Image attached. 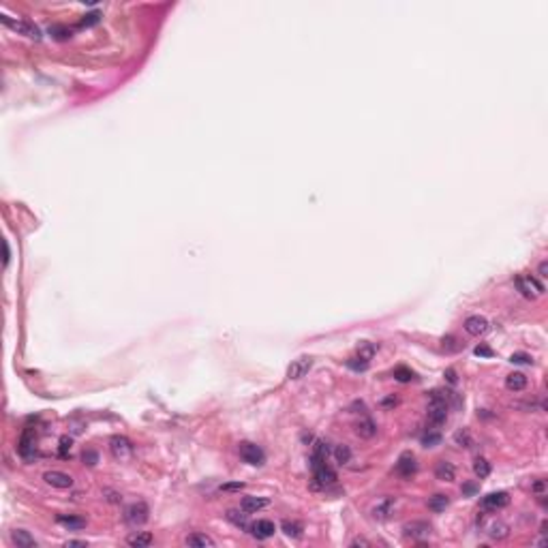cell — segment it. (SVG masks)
I'll return each instance as SVG.
<instances>
[{
  "mask_svg": "<svg viewBox=\"0 0 548 548\" xmlns=\"http://www.w3.org/2000/svg\"><path fill=\"white\" fill-rule=\"evenodd\" d=\"M351 546H371V542H367V540L358 538V540H354V542H351Z\"/></svg>",
  "mask_w": 548,
  "mask_h": 548,
  "instance_id": "obj_47",
  "label": "cell"
},
{
  "mask_svg": "<svg viewBox=\"0 0 548 548\" xmlns=\"http://www.w3.org/2000/svg\"><path fill=\"white\" fill-rule=\"evenodd\" d=\"M514 283H516V287H518L520 294L525 296V298H529V300H535V298L542 296L544 291H546L544 283H540L538 278L531 276V274H518V276L514 278Z\"/></svg>",
  "mask_w": 548,
  "mask_h": 548,
  "instance_id": "obj_3",
  "label": "cell"
},
{
  "mask_svg": "<svg viewBox=\"0 0 548 548\" xmlns=\"http://www.w3.org/2000/svg\"><path fill=\"white\" fill-rule=\"evenodd\" d=\"M454 441H456V445H460V448H471V445H473V437L469 435L467 429H462V431H458V433L454 435Z\"/></svg>",
  "mask_w": 548,
  "mask_h": 548,
  "instance_id": "obj_34",
  "label": "cell"
},
{
  "mask_svg": "<svg viewBox=\"0 0 548 548\" xmlns=\"http://www.w3.org/2000/svg\"><path fill=\"white\" fill-rule=\"evenodd\" d=\"M82 460H84V465H88V467H94L96 462H99V454H96L94 450H84V454H82Z\"/></svg>",
  "mask_w": 548,
  "mask_h": 548,
  "instance_id": "obj_36",
  "label": "cell"
},
{
  "mask_svg": "<svg viewBox=\"0 0 548 548\" xmlns=\"http://www.w3.org/2000/svg\"><path fill=\"white\" fill-rule=\"evenodd\" d=\"M276 531V525L272 520H268V518H261L257 522H253L251 525V533H253V538H257V540H268V538H272Z\"/></svg>",
  "mask_w": 548,
  "mask_h": 548,
  "instance_id": "obj_14",
  "label": "cell"
},
{
  "mask_svg": "<svg viewBox=\"0 0 548 548\" xmlns=\"http://www.w3.org/2000/svg\"><path fill=\"white\" fill-rule=\"evenodd\" d=\"M227 520H231L236 527L240 529H249V520H247V514H240L238 510H227Z\"/></svg>",
  "mask_w": 548,
  "mask_h": 548,
  "instance_id": "obj_32",
  "label": "cell"
},
{
  "mask_svg": "<svg viewBox=\"0 0 548 548\" xmlns=\"http://www.w3.org/2000/svg\"><path fill=\"white\" fill-rule=\"evenodd\" d=\"M109 452L114 454V458L118 460H127L131 454H133V445L127 437L123 435H114L112 439H109Z\"/></svg>",
  "mask_w": 548,
  "mask_h": 548,
  "instance_id": "obj_7",
  "label": "cell"
},
{
  "mask_svg": "<svg viewBox=\"0 0 548 548\" xmlns=\"http://www.w3.org/2000/svg\"><path fill=\"white\" fill-rule=\"evenodd\" d=\"M394 508H396V499H392V497H383V499H379V501H377V503L373 505L371 514H373L375 520H388L390 516H392Z\"/></svg>",
  "mask_w": 548,
  "mask_h": 548,
  "instance_id": "obj_11",
  "label": "cell"
},
{
  "mask_svg": "<svg viewBox=\"0 0 548 548\" xmlns=\"http://www.w3.org/2000/svg\"><path fill=\"white\" fill-rule=\"evenodd\" d=\"M462 493H465V495H473V493H476V484H465V486H462Z\"/></svg>",
  "mask_w": 548,
  "mask_h": 548,
  "instance_id": "obj_45",
  "label": "cell"
},
{
  "mask_svg": "<svg viewBox=\"0 0 548 548\" xmlns=\"http://www.w3.org/2000/svg\"><path fill=\"white\" fill-rule=\"evenodd\" d=\"M396 403H398V400H396L394 396H390V398H383V400H381V405H383V407H394Z\"/></svg>",
  "mask_w": 548,
  "mask_h": 548,
  "instance_id": "obj_44",
  "label": "cell"
},
{
  "mask_svg": "<svg viewBox=\"0 0 548 548\" xmlns=\"http://www.w3.org/2000/svg\"><path fill=\"white\" fill-rule=\"evenodd\" d=\"M71 445H73V439L71 437H60V445H58V456L60 458H69V454H71Z\"/></svg>",
  "mask_w": 548,
  "mask_h": 548,
  "instance_id": "obj_35",
  "label": "cell"
},
{
  "mask_svg": "<svg viewBox=\"0 0 548 548\" xmlns=\"http://www.w3.org/2000/svg\"><path fill=\"white\" fill-rule=\"evenodd\" d=\"M394 379L400 381V383H409V381L416 379V373H413L411 369H407V367H396L394 369Z\"/></svg>",
  "mask_w": 548,
  "mask_h": 548,
  "instance_id": "obj_33",
  "label": "cell"
},
{
  "mask_svg": "<svg viewBox=\"0 0 548 548\" xmlns=\"http://www.w3.org/2000/svg\"><path fill=\"white\" fill-rule=\"evenodd\" d=\"M281 529L285 531L287 538H294V540H300L302 533H304V527L300 525V522H296V520H283Z\"/></svg>",
  "mask_w": 548,
  "mask_h": 548,
  "instance_id": "obj_26",
  "label": "cell"
},
{
  "mask_svg": "<svg viewBox=\"0 0 548 548\" xmlns=\"http://www.w3.org/2000/svg\"><path fill=\"white\" fill-rule=\"evenodd\" d=\"M238 452H240V458L249 462V465H255V467H259L266 462V454H263V450L257 445V443H251V441H242L238 445Z\"/></svg>",
  "mask_w": 548,
  "mask_h": 548,
  "instance_id": "obj_6",
  "label": "cell"
},
{
  "mask_svg": "<svg viewBox=\"0 0 548 548\" xmlns=\"http://www.w3.org/2000/svg\"><path fill=\"white\" fill-rule=\"evenodd\" d=\"M185 544L191 548H206V546H214V540L206 533H191V535H187Z\"/></svg>",
  "mask_w": 548,
  "mask_h": 548,
  "instance_id": "obj_24",
  "label": "cell"
},
{
  "mask_svg": "<svg viewBox=\"0 0 548 548\" xmlns=\"http://www.w3.org/2000/svg\"><path fill=\"white\" fill-rule=\"evenodd\" d=\"M531 491H533V493H538V495H544V491H546V482H544V480H538V482H535V484L531 486Z\"/></svg>",
  "mask_w": 548,
  "mask_h": 548,
  "instance_id": "obj_41",
  "label": "cell"
},
{
  "mask_svg": "<svg viewBox=\"0 0 548 548\" xmlns=\"http://www.w3.org/2000/svg\"><path fill=\"white\" fill-rule=\"evenodd\" d=\"M448 505H450V499H448V495L437 493V495H433V497L429 499V510H431V512H435V514L443 512V510H445Z\"/></svg>",
  "mask_w": 548,
  "mask_h": 548,
  "instance_id": "obj_25",
  "label": "cell"
},
{
  "mask_svg": "<svg viewBox=\"0 0 548 548\" xmlns=\"http://www.w3.org/2000/svg\"><path fill=\"white\" fill-rule=\"evenodd\" d=\"M11 540H13V544L17 548H34L36 546L34 538H32L28 531H24V529H15L13 533H11Z\"/></svg>",
  "mask_w": 548,
  "mask_h": 548,
  "instance_id": "obj_21",
  "label": "cell"
},
{
  "mask_svg": "<svg viewBox=\"0 0 548 548\" xmlns=\"http://www.w3.org/2000/svg\"><path fill=\"white\" fill-rule=\"evenodd\" d=\"M99 13H88L86 17L82 19V26H94V24H99Z\"/></svg>",
  "mask_w": 548,
  "mask_h": 548,
  "instance_id": "obj_40",
  "label": "cell"
},
{
  "mask_svg": "<svg viewBox=\"0 0 548 548\" xmlns=\"http://www.w3.org/2000/svg\"><path fill=\"white\" fill-rule=\"evenodd\" d=\"M3 24L7 28H11L13 32H17V34H24V36H28V39H34V41H41V28L36 26L34 22H30V19H24V17H11V15H7V13H3Z\"/></svg>",
  "mask_w": 548,
  "mask_h": 548,
  "instance_id": "obj_2",
  "label": "cell"
},
{
  "mask_svg": "<svg viewBox=\"0 0 548 548\" xmlns=\"http://www.w3.org/2000/svg\"><path fill=\"white\" fill-rule=\"evenodd\" d=\"M67 546H86V542H82V540H73V542H67Z\"/></svg>",
  "mask_w": 548,
  "mask_h": 548,
  "instance_id": "obj_48",
  "label": "cell"
},
{
  "mask_svg": "<svg viewBox=\"0 0 548 548\" xmlns=\"http://www.w3.org/2000/svg\"><path fill=\"white\" fill-rule=\"evenodd\" d=\"M445 377H448V381L452 383V385L458 381V379H456V371H454V369H448V371H445Z\"/></svg>",
  "mask_w": 548,
  "mask_h": 548,
  "instance_id": "obj_43",
  "label": "cell"
},
{
  "mask_svg": "<svg viewBox=\"0 0 548 548\" xmlns=\"http://www.w3.org/2000/svg\"><path fill=\"white\" fill-rule=\"evenodd\" d=\"M17 450H19V454H22L24 458H32V456H34V435H32L30 429H28V431H24Z\"/></svg>",
  "mask_w": 548,
  "mask_h": 548,
  "instance_id": "obj_20",
  "label": "cell"
},
{
  "mask_svg": "<svg viewBox=\"0 0 548 548\" xmlns=\"http://www.w3.org/2000/svg\"><path fill=\"white\" fill-rule=\"evenodd\" d=\"M473 473H476V476L480 478V480H484V478H489L491 476V462L486 460V458H476L473 460Z\"/></svg>",
  "mask_w": 548,
  "mask_h": 548,
  "instance_id": "obj_30",
  "label": "cell"
},
{
  "mask_svg": "<svg viewBox=\"0 0 548 548\" xmlns=\"http://www.w3.org/2000/svg\"><path fill=\"white\" fill-rule=\"evenodd\" d=\"M268 505H270V501H268L266 497H245L240 501L242 512H247V514H255V512H259V510H263Z\"/></svg>",
  "mask_w": 548,
  "mask_h": 548,
  "instance_id": "obj_16",
  "label": "cell"
},
{
  "mask_svg": "<svg viewBox=\"0 0 548 548\" xmlns=\"http://www.w3.org/2000/svg\"><path fill=\"white\" fill-rule=\"evenodd\" d=\"M435 478L441 480V482H454V478H456L454 465L452 462H448V460H439L437 462V467H435Z\"/></svg>",
  "mask_w": 548,
  "mask_h": 548,
  "instance_id": "obj_18",
  "label": "cell"
},
{
  "mask_svg": "<svg viewBox=\"0 0 548 548\" xmlns=\"http://www.w3.org/2000/svg\"><path fill=\"white\" fill-rule=\"evenodd\" d=\"M152 542H154V538L148 531H133L127 538V544L133 548H148V546H152Z\"/></svg>",
  "mask_w": 548,
  "mask_h": 548,
  "instance_id": "obj_17",
  "label": "cell"
},
{
  "mask_svg": "<svg viewBox=\"0 0 548 548\" xmlns=\"http://www.w3.org/2000/svg\"><path fill=\"white\" fill-rule=\"evenodd\" d=\"M538 272H540V276H548V263H546V261H542V263H540Z\"/></svg>",
  "mask_w": 548,
  "mask_h": 548,
  "instance_id": "obj_46",
  "label": "cell"
},
{
  "mask_svg": "<svg viewBox=\"0 0 548 548\" xmlns=\"http://www.w3.org/2000/svg\"><path fill=\"white\" fill-rule=\"evenodd\" d=\"M439 441H441V433H439V429H435V426H431V429L422 435V445L424 448H435Z\"/></svg>",
  "mask_w": 548,
  "mask_h": 548,
  "instance_id": "obj_29",
  "label": "cell"
},
{
  "mask_svg": "<svg viewBox=\"0 0 548 548\" xmlns=\"http://www.w3.org/2000/svg\"><path fill=\"white\" fill-rule=\"evenodd\" d=\"M332 456H334V460L338 462V465H347V462L351 460V450H349V445H345V443H338V445H334V450H332Z\"/></svg>",
  "mask_w": 548,
  "mask_h": 548,
  "instance_id": "obj_28",
  "label": "cell"
},
{
  "mask_svg": "<svg viewBox=\"0 0 548 548\" xmlns=\"http://www.w3.org/2000/svg\"><path fill=\"white\" fill-rule=\"evenodd\" d=\"M510 362H512V364H533V358L529 354L516 351V354H512V358H510Z\"/></svg>",
  "mask_w": 548,
  "mask_h": 548,
  "instance_id": "obj_37",
  "label": "cell"
},
{
  "mask_svg": "<svg viewBox=\"0 0 548 548\" xmlns=\"http://www.w3.org/2000/svg\"><path fill=\"white\" fill-rule=\"evenodd\" d=\"M148 518H150V508H148L146 501H135V503H131L125 510V520L129 522L131 527H139Z\"/></svg>",
  "mask_w": 548,
  "mask_h": 548,
  "instance_id": "obj_4",
  "label": "cell"
},
{
  "mask_svg": "<svg viewBox=\"0 0 548 548\" xmlns=\"http://www.w3.org/2000/svg\"><path fill=\"white\" fill-rule=\"evenodd\" d=\"M426 418H429V424L439 429L441 424H445L448 420V400L441 392H433L429 407H426Z\"/></svg>",
  "mask_w": 548,
  "mask_h": 548,
  "instance_id": "obj_1",
  "label": "cell"
},
{
  "mask_svg": "<svg viewBox=\"0 0 548 548\" xmlns=\"http://www.w3.org/2000/svg\"><path fill=\"white\" fill-rule=\"evenodd\" d=\"M416 471H418V462H416V456H413L411 452H405V454H400V458L396 460V473L400 478H413L416 476Z\"/></svg>",
  "mask_w": 548,
  "mask_h": 548,
  "instance_id": "obj_9",
  "label": "cell"
},
{
  "mask_svg": "<svg viewBox=\"0 0 548 548\" xmlns=\"http://www.w3.org/2000/svg\"><path fill=\"white\" fill-rule=\"evenodd\" d=\"M58 522L63 527H67L69 531H79L86 527V518H82V516H75V514H63V516H58Z\"/></svg>",
  "mask_w": 548,
  "mask_h": 548,
  "instance_id": "obj_22",
  "label": "cell"
},
{
  "mask_svg": "<svg viewBox=\"0 0 548 548\" xmlns=\"http://www.w3.org/2000/svg\"><path fill=\"white\" fill-rule=\"evenodd\" d=\"M9 257H11V253H9V245L5 242V266L9 263Z\"/></svg>",
  "mask_w": 548,
  "mask_h": 548,
  "instance_id": "obj_49",
  "label": "cell"
},
{
  "mask_svg": "<svg viewBox=\"0 0 548 548\" xmlns=\"http://www.w3.org/2000/svg\"><path fill=\"white\" fill-rule=\"evenodd\" d=\"M465 330L471 334V336H480L489 330V321H486L482 315H471V317L465 319Z\"/></svg>",
  "mask_w": 548,
  "mask_h": 548,
  "instance_id": "obj_15",
  "label": "cell"
},
{
  "mask_svg": "<svg viewBox=\"0 0 548 548\" xmlns=\"http://www.w3.org/2000/svg\"><path fill=\"white\" fill-rule=\"evenodd\" d=\"M403 533H405V538H409L413 542H422L424 538L431 535V525L424 520H411L403 527Z\"/></svg>",
  "mask_w": 548,
  "mask_h": 548,
  "instance_id": "obj_8",
  "label": "cell"
},
{
  "mask_svg": "<svg viewBox=\"0 0 548 548\" xmlns=\"http://www.w3.org/2000/svg\"><path fill=\"white\" fill-rule=\"evenodd\" d=\"M510 503V495L499 491V493H491L482 499V508L489 510V512H497V510H503Z\"/></svg>",
  "mask_w": 548,
  "mask_h": 548,
  "instance_id": "obj_12",
  "label": "cell"
},
{
  "mask_svg": "<svg viewBox=\"0 0 548 548\" xmlns=\"http://www.w3.org/2000/svg\"><path fill=\"white\" fill-rule=\"evenodd\" d=\"M377 354V345L375 343H369V340H362V343L358 345V360H364V362H371L373 356Z\"/></svg>",
  "mask_w": 548,
  "mask_h": 548,
  "instance_id": "obj_27",
  "label": "cell"
},
{
  "mask_svg": "<svg viewBox=\"0 0 548 548\" xmlns=\"http://www.w3.org/2000/svg\"><path fill=\"white\" fill-rule=\"evenodd\" d=\"M313 471H315V482L317 486H332L336 482V471L328 465V460L321 458H313Z\"/></svg>",
  "mask_w": 548,
  "mask_h": 548,
  "instance_id": "obj_5",
  "label": "cell"
},
{
  "mask_svg": "<svg viewBox=\"0 0 548 548\" xmlns=\"http://www.w3.org/2000/svg\"><path fill=\"white\" fill-rule=\"evenodd\" d=\"M473 354L480 356V358H493V356H495V351H493L489 345H478L476 349H473Z\"/></svg>",
  "mask_w": 548,
  "mask_h": 548,
  "instance_id": "obj_38",
  "label": "cell"
},
{
  "mask_svg": "<svg viewBox=\"0 0 548 548\" xmlns=\"http://www.w3.org/2000/svg\"><path fill=\"white\" fill-rule=\"evenodd\" d=\"M245 484L242 482H234V484H223V491H242Z\"/></svg>",
  "mask_w": 548,
  "mask_h": 548,
  "instance_id": "obj_42",
  "label": "cell"
},
{
  "mask_svg": "<svg viewBox=\"0 0 548 548\" xmlns=\"http://www.w3.org/2000/svg\"><path fill=\"white\" fill-rule=\"evenodd\" d=\"M505 388L510 392H520V390L527 388V377L522 373H510L505 377Z\"/></svg>",
  "mask_w": 548,
  "mask_h": 548,
  "instance_id": "obj_23",
  "label": "cell"
},
{
  "mask_svg": "<svg viewBox=\"0 0 548 548\" xmlns=\"http://www.w3.org/2000/svg\"><path fill=\"white\" fill-rule=\"evenodd\" d=\"M50 32L56 36V39H69V36H71V30L65 28V26H52Z\"/></svg>",
  "mask_w": 548,
  "mask_h": 548,
  "instance_id": "obj_39",
  "label": "cell"
},
{
  "mask_svg": "<svg viewBox=\"0 0 548 548\" xmlns=\"http://www.w3.org/2000/svg\"><path fill=\"white\" fill-rule=\"evenodd\" d=\"M356 433H358V437H362V439H373V437L377 435V424L371 418H360L356 422Z\"/></svg>",
  "mask_w": 548,
  "mask_h": 548,
  "instance_id": "obj_19",
  "label": "cell"
},
{
  "mask_svg": "<svg viewBox=\"0 0 548 548\" xmlns=\"http://www.w3.org/2000/svg\"><path fill=\"white\" fill-rule=\"evenodd\" d=\"M508 533H510V527L505 522H493L489 527V535L493 540H503V538H508Z\"/></svg>",
  "mask_w": 548,
  "mask_h": 548,
  "instance_id": "obj_31",
  "label": "cell"
},
{
  "mask_svg": "<svg viewBox=\"0 0 548 548\" xmlns=\"http://www.w3.org/2000/svg\"><path fill=\"white\" fill-rule=\"evenodd\" d=\"M43 480L50 486H54V489H71L73 486V478L65 471H45Z\"/></svg>",
  "mask_w": 548,
  "mask_h": 548,
  "instance_id": "obj_13",
  "label": "cell"
},
{
  "mask_svg": "<svg viewBox=\"0 0 548 548\" xmlns=\"http://www.w3.org/2000/svg\"><path fill=\"white\" fill-rule=\"evenodd\" d=\"M313 367V358L311 356H300L298 360H294L289 364V369H287V379H302L304 375H307Z\"/></svg>",
  "mask_w": 548,
  "mask_h": 548,
  "instance_id": "obj_10",
  "label": "cell"
}]
</instances>
